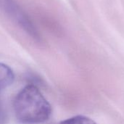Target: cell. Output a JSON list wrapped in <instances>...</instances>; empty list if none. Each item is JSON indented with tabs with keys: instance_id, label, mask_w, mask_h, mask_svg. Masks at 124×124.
Instances as JSON below:
<instances>
[{
	"instance_id": "obj_2",
	"label": "cell",
	"mask_w": 124,
	"mask_h": 124,
	"mask_svg": "<svg viewBox=\"0 0 124 124\" xmlns=\"http://www.w3.org/2000/svg\"><path fill=\"white\" fill-rule=\"evenodd\" d=\"M15 75L12 70L7 65L0 63V92L12 84Z\"/></svg>"
},
{
	"instance_id": "obj_4",
	"label": "cell",
	"mask_w": 124,
	"mask_h": 124,
	"mask_svg": "<svg viewBox=\"0 0 124 124\" xmlns=\"http://www.w3.org/2000/svg\"><path fill=\"white\" fill-rule=\"evenodd\" d=\"M7 123V116H6V113L0 105V124H6Z\"/></svg>"
},
{
	"instance_id": "obj_1",
	"label": "cell",
	"mask_w": 124,
	"mask_h": 124,
	"mask_svg": "<svg viewBox=\"0 0 124 124\" xmlns=\"http://www.w3.org/2000/svg\"><path fill=\"white\" fill-rule=\"evenodd\" d=\"M13 108L17 119L24 124L44 123L52 114L50 104L34 85H28L17 93Z\"/></svg>"
},
{
	"instance_id": "obj_3",
	"label": "cell",
	"mask_w": 124,
	"mask_h": 124,
	"mask_svg": "<svg viewBox=\"0 0 124 124\" xmlns=\"http://www.w3.org/2000/svg\"><path fill=\"white\" fill-rule=\"evenodd\" d=\"M60 124H97L91 118L83 116H77L61 122Z\"/></svg>"
}]
</instances>
